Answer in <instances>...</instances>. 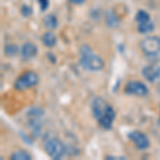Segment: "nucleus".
<instances>
[{
	"mask_svg": "<svg viewBox=\"0 0 160 160\" xmlns=\"http://www.w3.org/2000/svg\"><path fill=\"white\" fill-rule=\"evenodd\" d=\"M92 112L95 120L104 129H110L115 120V111L102 97H96L92 102Z\"/></svg>",
	"mask_w": 160,
	"mask_h": 160,
	"instance_id": "f257e3e1",
	"label": "nucleus"
},
{
	"mask_svg": "<svg viewBox=\"0 0 160 160\" xmlns=\"http://www.w3.org/2000/svg\"><path fill=\"white\" fill-rule=\"evenodd\" d=\"M80 64L83 68L91 72H98L104 68V61L99 56L94 53L88 45L80 47Z\"/></svg>",
	"mask_w": 160,
	"mask_h": 160,
	"instance_id": "f03ea898",
	"label": "nucleus"
},
{
	"mask_svg": "<svg viewBox=\"0 0 160 160\" xmlns=\"http://www.w3.org/2000/svg\"><path fill=\"white\" fill-rule=\"evenodd\" d=\"M38 83V76L35 72L28 71L22 74L20 76L15 80L14 88L18 91H22L28 88H32Z\"/></svg>",
	"mask_w": 160,
	"mask_h": 160,
	"instance_id": "7ed1b4c3",
	"label": "nucleus"
},
{
	"mask_svg": "<svg viewBox=\"0 0 160 160\" xmlns=\"http://www.w3.org/2000/svg\"><path fill=\"white\" fill-rule=\"evenodd\" d=\"M45 151L52 159H61L65 154V148L61 140L56 138L49 139L45 144Z\"/></svg>",
	"mask_w": 160,
	"mask_h": 160,
	"instance_id": "20e7f679",
	"label": "nucleus"
},
{
	"mask_svg": "<svg viewBox=\"0 0 160 160\" xmlns=\"http://www.w3.org/2000/svg\"><path fill=\"white\" fill-rule=\"evenodd\" d=\"M141 49L148 56H156L160 52V38L158 37H148L142 40Z\"/></svg>",
	"mask_w": 160,
	"mask_h": 160,
	"instance_id": "39448f33",
	"label": "nucleus"
},
{
	"mask_svg": "<svg viewBox=\"0 0 160 160\" xmlns=\"http://www.w3.org/2000/svg\"><path fill=\"white\" fill-rule=\"evenodd\" d=\"M125 93L131 95H137V96H145L148 93V88L141 81H128L124 89Z\"/></svg>",
	"mask_w": 160,
	"mask_h": 160,
	"instance_id": "423d86ee",
	"label": "nucleus"
},
{
	"mask_svg": "<svg viewBox=\"0 0 160 160\" xmlns=\"http://www.w3.org/2000/svg\"><path fill=\"white\" fill-rule=\"evenodd\" d=\"M128 138L133 142V144H135L136 148L138 149L143 151V149L148 148L149 140L145 133L141 132V131H139V130H135L128 133Z\"/></svg>",
	"mask_w": 160,
	"mask_h": 160,
	"instance_id": "0eeeda50",
	"label": "nucleus"
},
{
	"mask_svg": "<svg viewBox=\"0 0 160 160\" xmlns=\"http://www.w3.org/2000/svg\"><path fill=\"white\" fill-rule=\"evenodd\" d=\"M142 75L148 81L155 82L160 77V66L158 65H148L142 69Z\"/></svg>",
	"mask_w": 160,
	"mask_h": 160,
	"instance_id": "6e6552de",
	"label": "nucleus"
},
{
	"mask_svg": "<svg viewBox=\"0 0 160 160\" xmlns=\"http://www.w3.org/2000/svg\"><path fill=\"white\" fill-rule=\"evenodd\" d=\"M20 53H22V58L24 60H30L33 59L38 53V47L35 44L27 42L22 46V49H20Z\"/></svg>",
	"mask_w": 160,
	"mask_h": 160,
	"instance_id": "1a4fd4ad",
	"label": "nucleus"
},
{
	"mask_svg": "<svg viewBox=\"0 0 160 160\" xmlns=\"http://www.w3.org/2000/svg\"><path fill=\"white\" fill-rule=\"evenodd\" d=\"M42 42L44 45L46 46V47H53V46L56 45L57 43V37L55 35V33L50 32V31H48V32L44 33L43 37H42Z\"/></svg>",
	"mask_w": 160,
	"mask_h": 160,
	"instance_id": "9d476101",
	"label": "nucleus"
},
{
	"mask_svg": "<svg viewBox=\"0 0 160 160\" xmlns=\"http://www.w3.org/2000/svg\"><path fill=\"white\" fill-rule=\"evenodd\" d=\"M44 25H45L46 28L48 29H56L58 27V18L55 14H47L43 19Z\"/></svg>",
	"mask_w": 160,
	"mask_h": 160,
	"instance_id": "9b49d317",
	"label": "nucleus"
},
{
	"mask_svg": "<svg viewBox=\"0 0 160 160\" xmlns=\"http://www.w3.org/2000/svg\"><path fill=\"white\" fill-rule=\"evenodd\" d=\"M154 29H155V25L151 22V20L138 25V31L140 33H143V34L152 32V31H154Z\"/></svg>",
	"mask_w": 160,
	"mask_h": 160,
	"instance_id": "f8f14e48",
	"label": "nucleus"
},
{
	"mask_svg": "<svg viewBox=\"0 0 160 160\" xmlns=\"http://www.w3.org/2000/svg\"><path fill=\"white\" fill-rule=\"evenodd\" d=\"M31 155L28 153V152L24 151V149H22V151H16L15 153H13L11 155V159H14V160H31Z\"/></svg>",
	"mask_w": 160,
	"mask_h": 160,
	"instance_id": "ddd939ff",
	"label": "nucleus"
},
{
	"mask_svg": "<svg viewBox=\"0 0 160 160\" xmlns=\"http://www.w3.org/2000/svg\"><path fill=\"white\" fill-rule=\"evenodd\" d=\"M148 20H151V16H149V14L146 11H144V10H140V11H138L136 15V22H138V24H142V22H148Z\"/></svg>",
	"mask_w": 160,
	"mask_h": 160,
	"instance_id": "4468645a",
	"label": "nucleus"
},
{
	"mask_svg": "<svg viewBox=\"0 0 160 160\" xmlns=\"http://www.w3.org/2000/svg\"><path fill=\"white\" fill-rule=\"evenodd\" d=\"M17 51H18V47L16 45H14V44H8V45H6V47H4V52L10 58L16 55Z\"/></svg>",
	"mask_w": 160,
	"mask_h": 160,
	"instance_id": "2eb2a0df",
	"label": "nucleus"
},
{
	"mask_svg": "<svg viewBox=\"0 0 160 160\" xmlns=\"http://www.w3.org/2000/svg\"><path fill=\"white\" fill-rule=\"evenodd\" d=\"M20 13L24 15L25 17H28V16H31L32 15V8L27 6V4H24L20 9Z\"/></svg>",
	"mask_w": 160,
	"mask_h": 160,
	"instance_id": "dca6fc26",
	"label": "nucleus"
},
{
	"mask_svg": "<svg viewBox=\"0 0 160 160\" xmlns=\"http://www.w3.org/2000/svg\"><path fill=\"white\" fill-rule=\"evenodd\" d=\"M38 2L40 4V8L42 11L47 10V8L49 7V0H38Z\"/></svg>",
	"mask_w": 160,
	"mask_h": 160,
	"instance_id": "f3484780",
	"label": "nucleus"
},
{
	"mask_svg": "<svg viewBox=\"0 0 160 160\" xmlns=\"http://www.w3.org/2000/svg\"><path fill=\"white\" fill-rule=\"evenodd\" d=\"M68 1L74 4H81V3H83L86 0H68Z\"/></svg>",
	"mask_w": 160,
	"mask_h": 160,
	"instance_id": "a211bd4d",
	"label": "nucleus"
}]
</instances>
